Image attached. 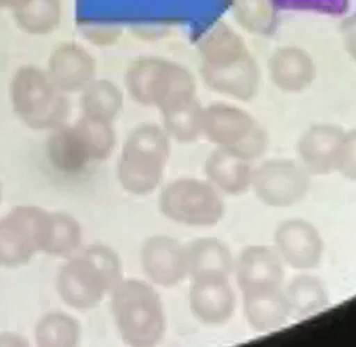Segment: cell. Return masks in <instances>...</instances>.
Masks as SVG:
<instances>
[{
	"instance_id": "28",
	"label": "cell",
	"mask_w": 356,
	"mask_h": 347,
	"mask_svg": "<svg viewBox=\"0 0 356 347\" xmlns=\"http://www.w3.org/2000/svg\"><path fill=\"white\" fill-rule=\"evenodd\" d=\"M232 11L239 26L252 35L267 36L275 31L277 11L268 0H232Z\"/></svg>"
},
{
	"instance_id": "22",
	"label": "cell",
	"mask_w": 356,
	"mask_h": 347,
	"mask_svg": "<svg viewBox=\"0 0 356 347\" xmlns=\"http://www.w3.org/2000/svg\"><path fill=\"white\" fill-rule=\"evenodd\" d=\"M79 94L82 115L93 119L114 124L124 108V93L110 79L95 78Z\"/></svg>"
},
{
	"instance_id": "9",
	"label": "cell",
	"mask_w": 356,
	"mask_h": 347,
	"mask_svg": "<svg viewBox=\"0 0 356 347\" xmlns=\"http://www.w3.org/2000/svg\"><path fill=\"white\" fill-rule=\"evenodd\" d=\"M157 205L168 221L191 228L214 226L225 214L221 193L207 179L197 178H178L167 183Z\"/></svg>"
},
{
	"instance_id": "25",
	"label": "cell",
	"mask_w": 356,
	"mask_h": 347,
	"mask_svg": "<svg viewBox=\"0 0 356 347\" xmlns=\"http://www.w3.org/2000/svg\"><path fill=\"white\" fill-rule=\"evenodd\" d=\"M79 321L63 311H51L38 319L33 340L40 347H75L81 343Z\"/></svg>"
},
{
	"instance_id": "1",
	"label": "cell",
	"mask_w": 356,
	"mask_h": 347,
	"mask_svg": "<svg viewBox=\"0 0 356 347\" xmlns=\"http://www.w3.org/2000/svg\"><path fill=\"white\" fill-rule=\"evenodd\" d=\"M203 83L238 101H250L260 87V68L243 37L225 22L210 28L197 43Z\"/></svg>"
},
{
	"instance_id": "30",
	"label": "cell",
	"mask_w": 356,
	"mask_h": 347,
	"mask_svg": "<svg viewBox=\"0 0 356 347\" xmlns=\"http://www.w3.org/2000/svg\"><path fill=\"white\" fill-rule=\"evenodd\" d=\"M335 172L356 182V128L345 130L343 133L337 157Z\"/></svg>"
},
{
	"instance_id": "12",
	"label": "cell",
	"mask_w": 356,
	"mask_h": 347,
	"mask_svg": "<svg viewBox=\"0 0 356 347\" xmlns=\"http://www.w3.org/2000/svg\"><path fill=\"white\" fill-rule=\"evenodd\" d=\"M274 250L292 269H316L324 254V240L318 229L303 218L282 221L274 232Z\"/></svg>"
},
{
	"instance_id": "11",
	"label": "cell",
	"mask_w": 356,
	"mask_h": 347,
	"mask_svg": "<svg viewBox=\"0 0 356 347\" xmlns=\"http://www.w3.org/2000/svg\"><path fill=\"white\" fill-rule=\"evenodd\" d=\"M310 176L299 161L267 160L253 168L250 189L264 205L286 208L305 198L310 189Z\"/></svg>"
},
{
	"instance_id": "7",
	"label": "cell",
	"mask_w": 356,
	"mask_h": 347,
	"mask_svg": "<svg viewBox=\"0 0 356 347\" xmlns=\"http://www.w3.org/2000/svg\"><path fill=\"white\" fill-rule=\"evenodd\" d=\"M11 110L32 130H51L67 122L70 100L49 78L46 69L25 64L15 69L8 85Z\"/></svg>"
},
{
	"instance_id": "29",
	"label": "cell",
	"mask_w": 356,
	"mask_h": 347,
	"mask_svg": "<svg viewBox=\"0 0 356 347\" xmlns=\"http://www.w3.org/2000/svg\"><path fill=\"white\" fill-rule=\"evenodd\" d=\"M271 7L278 11L289 12H309L323 17H345L350 7L352 0H268Z\"/></svg>"
},
{
	"instance_id": "23",
	"label": "cell",
	"mask_w": 356,
	"mask_h": 347,
	"mask_svg": "<svg viewBox=\"0 0 356 347\" xmlns=\"http://www.w3.org/2000/svg\"><path fill=\"white\" fill-rule=\"evenodd\" d=\"M284 294L292 316L298 318L312 316L330 304L325 283L320 278L306 272L293 276L284 289Z\"/></svg>"
},
{
	"instance_id": "31",
	"label": "cell",
	"mask_w": 356,
	"mask_h": 347,
	"mask_svg": "<svg viewBox=\"0 0 356 347\" xmlns=\"http://www.w3.org/2000/svg\"><path fill=\"white\" fill-rule=\"evenodd\" d=\"M342 42L346 54L356 62V19H352L345 25Z\"/></svg>"
},
{
	"instance_id": "19",
	"label": "cell",
	"mask_w": 356,
	"mask_h": 347,
	"mask_svg": "<svg viewBox=\"0 0 356 347\" xmlns=\"http://www.w3.org/2000/svg\"><path fill=\"white\" fill-rule=\"evenodd\" d=\"M189 280L203 278H229L234 255L229 247L216 237H199L185 244Z\"/></svg>"
},
{
	"instance_id": "34",
	"label": "cell",
	"mask_w": 356,
	"mask_h": 347,
	"mask_svg": "<svg viewBox=\"0 0 356 347\" xmlns=\"http://www.w3.org/2000/svg\"><path fill=\"white\" fill-rule=\"evenodd\" d=\"M1 201H3V183L0 180V204H1Z\"/></svg>"
},
{
	"instance_id": "24",
	"label": "cell",
	"mask_w": 356,
	"mask_h": 347,
	"mask_svg": "<svg viewBox=\"0 0 356 347\" xmlns=\"http://www.w3.org/2000/svg\"><path fill=\"white\" fill-rule=\"evenodd\" d=\"M17 28L31 36H46L57 31L63 19L61 0H26L11 11Z\"/></svg>"
},
{
	"instance_id": "14",
	"label": "cell",
	"mask_w": 356,
	"mask_h": 347,
	"mask_svg": "<svg viewBox=\"0 0 356 347\" xmlns=\"http://www.w3.org/2000/svg\"><path fill=\"white\" fill-rule=\"evenodd\" d=\"M46 72L56 87L68 96L81 93L96 78L97 62L82 44L64 42L50 51Z\"/></svg>"
},
{
	"instance_id": "21",
	"label": "cell",
	"mask_w": 356,
	"mask_h": 347,
	"mask_svg": "<svg viewBox=\"0 0 356 347\" xmlns=\"http://www.w3.org/2000/svg\"><path fill=\"white\" fill-rule=\"evenodd\" d=\"M282 287L242 294L243 316L253 330H277L292 316Z\"/></svg>"
},
{
	"instance_id": "15",
	"label": "cell",
	"mask_w": 356,
	"mask_h": 347,
	"mask_svg": "<svg viewBox=\"0 0 356 347\" xmlns=\"http://www.w3.org/2000/svg\"><path fill=\"white\" fill-rule=\"evenodd\" d=\"M285 264L274 247L252 244L234 261L232 273L242 294L282 287Z\"/></svg>"
},
{
	"instance_id": "26",
	"label": "cell",
	"mask_w": 356,
	"mask_h": 347,
	"mask_svg": "<svg viewBox=\"0 0 356 347\" xmlns=\"http://www.w3.org/2000/svg\"><path fill=\"white\" fill-rule=\"evenodd\" d=\"M203 108L204 107L196 97L175 104L161 111V126L171 140L178 143H193L202 136Z\"/></svg>"
},
{
	"instance_id": "33",
	"label": "cell",
	"mask_w": 356,
	"mask_h": 347,
	"mask_svg": "<svg viewBox=\"0 0 356 347\" xmlns=\"http://www.w3.org/2000/svg\"><path fill=\"white\" fill-rule=\"evenodd\" d=\"M26 0H0V10L14 11L15 8L21 7Z\"/></svg>"
},
{
	"instance_id": "10",
	"label": "cell",
	"mask_w": 356,
	"mask_h": 347,
	"mask_svg": "<svg viewBox=\"0 0 356 347\" xmlns=\"http://www.w3.org/2000/svg\"><path fill=\"white\" fill-rule=\"evenodd\" d=\"M51 222V211L39 205H15L0 218V266H24L43 253Z\"/></svg>"
},
{
	"instance_id": "13",
	"label": "cell",
	"mask_w": 356,
	"mask_h": 347,
	"mask_svg": "<svg viewBox=\"0 0 356 347\" xmlns=\"http://www.w3.org/2000/svg\"><path fill=\"white\" fill-rule=\"evenodd\" d=\"M146 279L160 287H175L188 278L185 244L167 235L147 237L139 251Z\"/></svg>"
},
{
	"instance_id": "6",
	"label": "cell",
	"mask_w": 356,
	"mask_h": 347,
	"mask_svg": "<svg viewBox=\"0 0 356 347\" xmlns=\"http://www.w3.org/2000/svg\"><path fill=\"white\" fill-rule=\"evenodd\" d=\"M124 85L129 97L160 112L196 97V81L182 64L156 56L138 57L128 65Z\"/></svg>"
},
{
	"instance_id": "2",
	"label": "cell",
	"mask_w": 356,
	"mask_h": 347,
	"mask_svg": "<svg viewBox=\"0 0 356 347\" xmlns=\"http://www.w3.org/2000/svg\"><path fill=\"white\" fill-rule=\"evenodd\" d=\"M122 278L117 251L107 244L92 243L65 258L56 276V291L67 307L88 311L110 296Z\"/></svg>"
},
{
	"instance_id": "3",
	"label": "cell",
	"mask_w": 356,
	"mask_h": 347,
	"mask_svg": "<svg viewBox=\"0 0 356 347\" xmlns=\"http://www.w3.org/2000/svg\"><path fill=\"white\" fill-rule=\"evenodd\" d=\"M108 297L111 318L125 344L150 347L163 340L167 316L154 285L136 278H122Z\"/></svg>"
},
{
	"instance_id": "17",
	"label": "cell",
	"mask_w": 356,
	"mask_h": 347,
	"mask_svg": "<svg viewBox=\"0 0 356 347\" xmlns=\"http://www.w3.org/2000/svg\"><path fill=\"white\" fill-rule=\"evenodd\" d=\"M345 130L335 124H314L303 130L296 142L299 162L310 175H328L335 171L337 157Z\"/></svg>"
},
{
	"instance_id": "27",
	"label": "cell",
	"mask_w": 356,
	"mask_h": 347,
	"mask_svg": "<svg viewBox=\"0 0 356 347\" xmlns=\"http://www.w3.org/2000/svg\"><path fill=\"white\" fill-rule=\"evenodd\" d=\"M82 247V228L79 221L64 211H51L49 239L43 254L68 258Z\"/></svg>"
},
{
	"instance_id": "32",
	"label": "cell",
	"mask_w": 356,
	"mask_h": 347,
	"mask_svg": "<svg viewBox=\"0 0 356 347\" xmlns=\"http://www.w3.org/2000/svg\"><path fill=\"white\" fill-rule=\"evenodd\" d=\"M26 339L17 333L4 332L0 335V346H26Z\"/></svg>"
},
{
	"instance_id": "5",
	"label": "cell",
	"mask_w": 356,
	"mask_h": 347,
	"mask_svg": "<svg viewBox=\"0 0 356 347\" xmlns=\"http://www.w3.org/2000/svg\"><path fill=\"white\" fill-rule=\"evenodd\" d=\"M171 154V139L156 124H140L127 136L117 161V179L134 196H147L161 183Z\"/></svg>"
},
{
	"instance_id": "4",
	"label": "cell",
	"mask_w": 356,
	"mask_h": 347,
	"mask_svg": "<svg viewBox=\"0 0 356 347\" xmlns=\"http://www.w3.org/2000/svg\"><path fill=\"white\" fill-rule=\"evenodd\" d=\"M117 133L111 122L81 115L72 124L50 130L44 150L57 172L78 175L93 164L106 161L114 151Z\"/></svg>"
},
{
	"instance_id": "18",
	"label": "cell",
	"mask_w": 356,
	"mask_h": 347,
	"mask_svg": "<svg viewBox=\"0 0 356 347\" xmlns=\"http://www.w3.org/2000/svg\"><path fill=\"white\" fill-rule=\"evenodd\" d=\"M271 83L284 93H300L317 78V65L307 50L299 46H281L267 60Z\"/></svg>"
},
{
	"instance_id": "16",
	"label": "cell",
	"mask_w": 356,
	"mask_h": 347,
	"mask_svg": "<svg viewBox=\"0 0 356 347\" xmlns=\"http://www.w3.org/2000/svg\"><path fill=\"white\" fill-rule=\"evenodd\" d=\"M188 304L193 318L204 325L228 322L236 308V294L229 278H203L191 280Z\"/></svg>"
},
{
	"instance_id": "8",
	"label": "cell",
	"mask_w": 356,
	"mask_h": 347,
	"mask_svg": "<svg viewBox=\"0 0 356 347\" xmlns=\"http://www.w3.org/2000/svg\"><path fill=\"white\" fill-rule=\"evenodd\" d=\"M202 135L217 149L250 162L259 160L268 146V135L261 124L246 110L227 103L203 108Z\"/></svg>"
},
{
	"instance_id": "20",
	"label": "cell",
	"mask_w": 356,
	"mask_h": 347,
	"mask_svg": "<svg viewBox=\"0 0 356 347\" xmlns=\"http://www.w3.org/2000/svg\"><path fill=\"white\" fill-rule=\"evenodd\" d=\"M253 168L250 161L217 147L203 165L206 179L227 196H239L250 189Z\"/></svg>"
}]
</instances>
